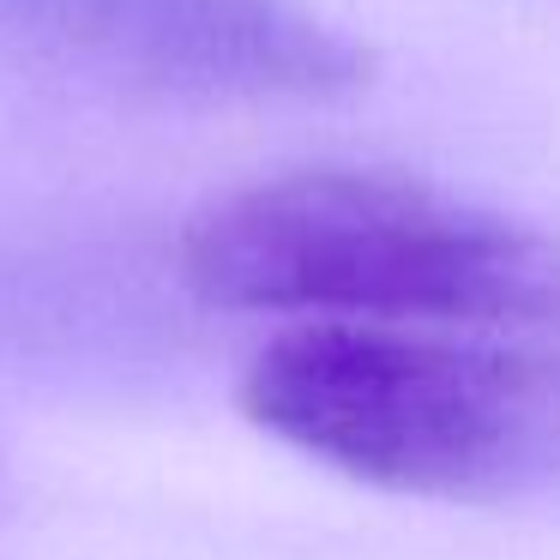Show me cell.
Listing matches in <instances>:
<instances>
[{"label": "cell", "instance_id": "cell-1", "mask_svg": "<svg viewBox=\"0 0 560 560\" xmlns=\"http://www.w3.org/2000/svg\"><path fill=\"white\" fill-rule=\"evenodd\" d=\"M182 278L235 314L560 338V235L398 170H290L211 199Z\"/></svg>", "mask_w": 560, "mask_h": 560}, {"label": "cell", "instance_id": "cell-2", "mask_svg": "<svg viewBox=\"0 0 560 560\" xmlns=\"http://www.w3.org/2000/svg\"><path fill=\"white\" fill-rule=\"evenodd\" d=\"M242 410L290 452L392 494L482 500L560 476L555 343L302 319L247 362Z\"/></svg>", "mask_w": 560, "mask_h": 560}, {"label": "cell", "instance_id": "cell-3", "mask_svg": "<svg viewBox=\"0 0 560 560\" xmlns=\"http://www.w3.org/2000/svg\"><path fill=\"white\" fill-rule=\"evenodd\" d=\"M0 73L266 109L355 97L374 55L302 0H0Z\"/></svg>", "mask_w": 560, "mask_h": 560}]
</instances>
